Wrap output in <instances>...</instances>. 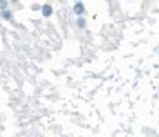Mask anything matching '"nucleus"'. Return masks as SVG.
Listing matches in <instances>:
<instances>
[{
	"mask_svg": "<svg viewBox=\"0 0 159 137\" xmlns=\"http://www.w3.org/2000/svg\"><path fill=\"white\" fill-rule=\"evenodd\" d=\"M72 12H74L77 16H80V15H85V6H84V3H83L81 0H77V3H75L74 7H72Z\"/></svg>",
	"mask_w": 159,
	"mask_h": 137,
	"instance_id": "nucleus-1",
	"label": "nucleus"
},
{
	"mask_svg": "<svg viewBox=\"0 0 159 137\" xmlns=\"http://www.w3.org/2000/svg\"><path fill=\"white\" fill-rule=\"evenodd\" d=\"M40 11H41V15L44 18H50L52 15H53V6L49 5V3H46V5H43L40 7Z\"/></svg>",
	"mask_w": 159,
	"mask_h": 137,
	"instance_id": "nucleus-2",
	"label": "nucleus"
},
{
	"mask_svg": "<svg viewBox=\"0 0 159 137\" xmlns=\"http://www.w3.org/2000/svg\"><path fill=\"white\" fill-rule=\"evenodd\" d=\"M0 16H2V19H5V21H13V12L7 7V9H5V11H2Z\"/></svg>",
	"mask_w": 159,
	"mask_h": 137,
	"instance_id": "nucleus-3",
	"label": "nucleus"
},
{
	"mask_svg": "<svg viewBox=\"0 0 159 137\" xmlns=\"http://www.w3.org/2000/svg\"><path fill=\"white\" fill-rule=\"evenodd\" d=\"M75 24H77V27L81 30H84L85 27H87V21H85L84 15H80V16H77V19H75Z\"/></svg>",
	"mask_w": 159,
	"mask_h": 137,
	"instance_id": "nucleus-4",
	"label": "nucleus"
},
{
	"mask_svg": "<svg viewBox=\"0 0 159 137\" xmlns=\"http://www.w3.org/2000/svg\"><path fill=\"white\" fill-rule=\"evenodd\" d=\"M9 7V0H0V11H5Z\"/></svg>",
	"mask_w": 159,
	"mask_h": 137,
	"instance_id": "nucleus-5",
	"label": "nucleus"
},
{
	"mask_svg": "<svg viewBox=\"0 0 159 137\" xmlns=\"http://www.w3.org/2000/svg\"><path fill=\"white\" fill-rule=\"evenodd\" d=\"M40 7H41V5H39V3H34V5L31 6L33 11H40Z\"/></svg>",
	"mask_w": 159,
	"mask_h": 137,
	"instance_id": "nucleus-6",
	"label": "nucleus"
}]
</instances>
